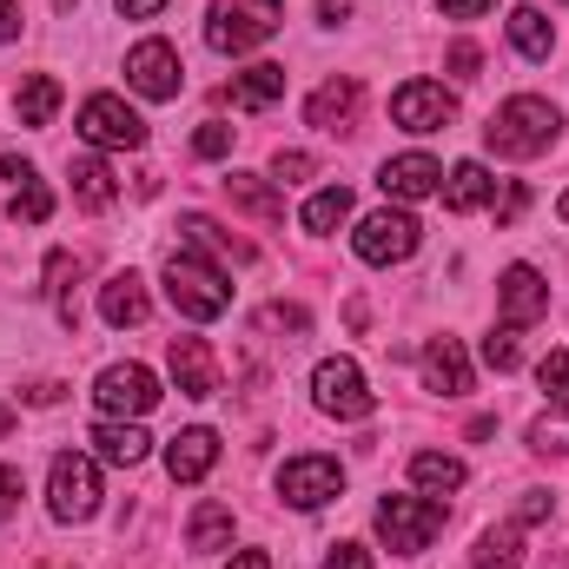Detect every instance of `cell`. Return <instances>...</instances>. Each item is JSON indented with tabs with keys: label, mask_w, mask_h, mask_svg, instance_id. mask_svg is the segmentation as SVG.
<instances>
[{
	"label": "cell",
	"mask_w": 569,
	"mask_h": 569,
	"mask_svg": "<svg viewBox=\"0 0 569 569\" xmlns=\"http://www.w3.org/2000/svg\"><path fill=\"white\" fill-rule=\"evenodd\" d=\"M47 503H53L60 523H87V517L100 510V470H93V457L60 450L53 470H47Z\"/></svg>",
	"instance_id": "5"
},
{
	"label": "cell",
	"mask_w": 569,
	"mask_h": 569,
	"mask_svg": "<svg viewBox=\"0 0 569 569\" xmlns=\"http://www.w3.org/2000/svg\"><path fill=\"white\" fill-rule=\"evenodd\" d=\"M226 100L232 107H272V100H284V67H272V60H259V67H246V73H232V87H226Z\"/></svg>",
	"instance_id": "21"
},
{
	"label": "cell",
	"mask_w": 569,
	"mask_h": 569,
	"mask_svg": "<svg viewBox=\"0 0 569 569\" xmlns=\"http://www.w3.org/2000/svg\"><path fill=\"white\" fill-rule=\"evenodd\" d=\"M437 530H443V503H437V497H385V503H378V537H385L398 557L430 550Z\"/></svg>",
	"instance_id": "4"
},
{
	"label": "cell",
	"mask_w": 569,
	"mask_h": 569,
	"mask_svg": "<svg viewBox=\"0 0 569 569\" xmlns=\"http://www.w3.org/2000/svg\"><path fill=\"white\" fill-rule=\"evenodd\" d=\"M232 569H272V557H266V550H239V557H232Z\"/></svg>",
	"instance_id": "48"
},
{
	"label": "cell",
	"mask_w": 569,
	"mask_h": 569,
	"mask_svg": "<svg viewBox=\"0 0 569 569\" xmlns=\"http://www.w3.org/2000/svg\"><path fill=\"white\" fill-rule=\"evenodd\" d=\"M497 0H437V13L443 20H477V13H490Z\"/></svg>",
	"instance_id": "41"
},
{
	"label": "cell",
	"mask_w": 569,
	"mask_h": 569,
	"mask_svg": "<svg viewBox=\"0 0 569 569\" xmlns=\"http://www.w3.org/2000/svg\"><path fill=\"white\" fill-rule=\"evenodd\" d=\"M93 450L107 457V463H120V470H133L152 457V437L140 430V418H107V425L93 430Z\"/></svg>",
	"instance_id": "19"
},
{
	"label": "cell",
	"mask_w": 569,
	"mask_h": 569,
	"mask_svg": "<svg viewBox=\"0 0 569 569\" xmlns=\"http://www.w3.org/2000/svg\"><path fill=\"white\" fill-rule=\"evenodd\" d=\"M127 87H133L140 100H179V87H186L179 47H172V40H140V47L127 53Z\"/></svg>",
	"instance_id": "8"
},
{
	"label": "cell",
	"mask_w": 569,
	"mask_h": 569,
	"mask_svg": "<svg viewBox=\"0 0 569 569\" xmlns=\"http://www.w3.org/2000/svg\"><path fill=\"white\" fill-rule=\"evenodd\" d=\"M351 107H358V80H325V87L305 100V120H311L318 133H338V127L351 120Z\"/></svg>",
	"instance_id": "22"
},
{
	"label": "cell",
	"mask_w": 569,
	"mask_h": 569,
	"mask_svg": "<svg viewBox=\"0 0 569 569\" xmlns=\"http://www.w3.org/2000/svg\"><path fill=\"white\" fill-rule=\"evenodd\" d=\"M13 503H20V470H13V463H0V523L13 517Z\"/></svg>",
	"instance_id": "42"
},
{
	"label": "cell",
	"mask_w": 569,
	"mask_h": 569,
	"mask_svg": "<svg viewBox=\"0 0 569 569\" xmlns=\"http://www.w3.org/2000/svg\"><path fill=\"white\" fill-rule=\"evenodd\" d=\"M7 430H13V411H7V405H0V437H7Z\"/></svg>",
	"instance_id": "49"
},
{
	"label": "cell",
	"mask_w": 569,
	"mask_h": 569,
	"mask_svg": "<svg viewBox=\"0 0 569 569\" xmlns=\"http://www.w3.org/2000/svg\"><path fill=\"white\" fill-rule=\"evenodd\" d=\"M20 226H47L53 219V192L40 186V179H27V186H13V206H7Z\"/></svg>",
	"instance_id": "32"
},
{
	"label": "cell",
	"mask_w": 569,
	"mask_h": 569,
	"mask_svg": "<svg viewBox=\"0 0 569 569\" xmlns=\"http://www.w3.org/2000/svg\"><path fill=\"white\" fill-rule=\"evenodd\" d=\"M113 7H120V13H127V20H152V13H159V7H166V0H113Z\"/></svg>",
	"instance_id": "45"
},
{
	"label": "cell",
	"mask_w": 569,
	"mask_h": 569,
	"mask_svg": "<svg viewBox=\"0 0 569 569\" xmlns=\"http://www.w3.org/2000/svg\"><path fill=\"white\" fill-rule=\"evenodd\" d=\"M166 298H172V311H179V318L212 325V318H226L232 284H226L219 266H206L199 252H172V259H166Z\"/></svg>",
	"instance_id": "2"
},
{
	"label": "cell",
	"mask_w": 569,
	"mask_h": 569,
	"mask_svg": "<svg viewBox=\"0 0 569 569\" xmlns=\"http://www.w3.org/2000/svg\"><path fill=\"white\" fill-rule=\"evenodd\" d=\"M80 133H87V146H107V152H133V146H146V120L127 107V100H113V93H93L87 107H80Z\"/></svg>",
	"instance_id": "11"
},
{
	"label": "cell",
	"mask_w": 569,
	"mask_h": 569,
	"mask_svg": "<svg viewBox=\"0 0 569 569\" xmlns=\"http://www.w3.org/2000/svg\"><path fill=\"white\" fill-rule=\"evenodd\" d=\"M20 33V7L13 0H0V40H13Z\"/></svg>",
	"instance_id": "46"
},
{
	"label": "cell",
	"mask_w": 569,
	"mask_h": 569,
	"mask_svg": "<svg viewBox=\"0 0 569 569\" xmlns=\"http://www.w3.org/2000/svg\"><path fill=\"white\" fill-rule=\"evenodd\" d=\"M463 457H450V450H418L411 457V483L425 490V497H450V490H463Z\"/></svg>",
	"instance_id": "23"
},
{
	"label": "cell",
	"mask_w": 569,
	"mask_h": 569,
	"mask_svg": "<svg viewBox=\"0 0 569 569\" xmlns=\"http://www.w3.org/2000/svg\"><path fill=\"white\" fill-rule=\"evenodd\" d=\"M0 179H13V186H27V179H33V166H27L20 152H0Z\"/></svg>",
	"instance_id": "44"
},
{
	"label": "cell",
	"mask_w": 569,
	"mask_h": 569,
	"mask_svg": "<svg viewBox=\"0 0 569 569\" xmlns=\"http://www.w3.org/2000/svg\"><path fill=\"white\" fill-rule=\"evenodd\" d=\"M259 325H266V331H305L311 318H305L298 305H266V311H259Z\"/></svg>",
	"instance_id": "36"
},
{
	"label": "cell",
	"mask_w": 569,
	"mask_h": 569,
	"mask_svg": "<svg viewBox=\"0 0 569 569\" xmlns=\"http://www.w3.org/2000/svg\"><path fill=\"white\" fill-rule=\"evenodd\" d=\"M166 371L186 398H219V358L206 338H172L166 345Z\"/></svg>",
	"instance_id": "13"
},
{
	"label": "cell",
	"mask_w": 569,
	"mask_h": 569,
	"mask_svg": "<svg viewBox=\"0 0 569 569\" xmlns=\"http://www.w3.org/2000/svg\"><path fill=\"white\" fill-rule=\"evenodd\" d=\"M517 563H523V523H503V530L477 537V569H517Z\"/></svg>",
	"instance_id": "30"
},
{
	"label": "cell",
	"mask_w": 569,
	"mask_h": 569,
	"mask_svg": "<svg viewBox=\"0 0 569 569\" xmlns=\"http://www.w3.org/2000/svg\"><path fill=\"white\" fill-rule=\"evenodd\" d=\"M345 13H351V0H318V20H331V27H338Z\"/></svg>",
	"instance_id": "47"
},
{
	"label": "cell",
	"mask_w": 569,
	"mask_h": 569,
	"mask_svg": "<svg viewBox=\"0 0 569 569\" xmlns=\"http://www.w3.org/2000/svg\"><path fill=\"white\" fill-rule=\"evenodd\" d=\"M279 27H284L279 0H212L206 40H212V53H252V47H266Z\"/></svg>",
	"instance_id": "3"
},
{
	"label": "cell",
	"mask_w": 569,
	"mask_h": 569,
	"mask_svg": "<svg viewBox=\"0 0 569 569\" xmlns=\"http://www.w3.org/2000/svg\"><path fill=\"white\" fill-rule=\"evenodd\" d=\"M186 543H192L199 557L226 550V543H232V503H199V510H192V523H186Z\"/></svg>",
	"instance_id": "27"
},
{
	"label": "cell",
	"mask_w": 569,
	"mask_h": 569,
	"mask_svg": "<svg viewBox=\"0 0 569 569\" xmlns=\"http://www.w3.org/2000/svg\"><path fill=\"white\" fill-rule=\"evenodd\" d=\"M537 385L550 391V405H563L569 411V351H550V358L537 365Z\"/></svg>",
	"instance_id": "34"
},
{
	"label": "cell",
	"mask_w": 569,
	"mask_h": 569,
	"mask_svg": "<svg viewBox=\"0 0 569 569\" xmlns=\"http://www.w3.org/2000/svg\"><path fill=\"white\" fill-rule=\"evenodd\" d=\"M378 186H385V199H430V192H443V166L430 152H398V159H385Z\"/></svg>",
	"instance_id": "14"
},
{
	"label": "cell",
	"mask_w": 569,
	"mask_h": 569,
	"mask_svg": "<svg viewBox=\"0 0 569 569\" xmlns=\"http://www.w3.org/2000/svg\"><path fill=\"white\" fill-rule=\"evenodd\" d=\"M563 133V113L550 107V100H537V93H517V100H503L497 113H490V127H483V140L497 146L503 159H537V152H550Z\"/></svg>",
	"instance_id": "1"
},
{
	"label": "cell",
	"mask_w": 569,
	"mask_h": 569,
	"mask_svg": "<svg viewBox=\"0 0 569 569\" xmlns=\"http://www.w3.org/2000/svg\"><path fill=\"white\" fill-rule=\"evenodd\" d=\"M226 192H232V206H239V212H252V219H284V199L259 179V172H232V179H226Z\"/></svg>",
	"instance_id": "28"
},
{
	"label": "cell",
	"mask_w": 569,
	"mask_h": 569,
	"mask_svg": "<svg viewBox=\"0 0 569 569\" xmlns=\"http://www.w3.org/2000/svg\"><path fill=\"white\" fill-rule=\"evenodd\" d=\"M325 569H371V550H365V543H338V550L325 557Z\"/></svg>",
	"instance_id": "38"
},
{
	"label": "cell",
	"mask_w": 569,
	"mask_h": 569,
	"mask_svg": "<svg viewBox=\"0 0 569 569\" xmlns=\"http://www.w3.org/2000/svg\"><path fill=\"white\" fill-rule=\"evenodd\" d=\"M358 259L365 266H405L418 246H425V226L411 219V212H398V206H385V212H371L365 226H358Z\"/></svg>",
	"instance_id": "7"
},
{
	"label": "cell",
	"mask_w": 569,
	"mask_h": 569,
	"mask_svg": "<svg viewBox=\"0 0 569 569\" xmlns=\"http://www.w3.org/2000/svg\"><path fill=\"white\" fill-rule=\"evenodd\" d=\"M212 463H219V430L192 425V430H179V437L166 443V470H172V483H199Z\"/></svg>",
	"instance_id": "16"
},
{
	"label": "cell",
	"mask_w": 569,
	"mask_h": 569,
	"mask_svg": "<svg viewBox=\"0 0 569 569\" xmlns=\"http://www.w3.org/2000/svg\"><path fill=\"white\" fill-rule=\"evenodd\" d=\"M450 113H457V100H450L437 80H405V87L391 93V120H398L405 133H443Z\"/></svg>",
	"instance_id": "12"
},
{
	"label": "cell",
	"mask_w": 569,
	"mask_h": 569,
	"mask_svg": "<svg viewBox=\"0 0 569 569\" xmlns=\"http://www.w3.org/2000/svg\"><path fill=\"white\" fill-rule=\"evenodd\" d=\"M497 305H503V325H530V318L550 311V284H543L537 266H510L497 279Z\"/></svg>",
	"instance_id": "15"
},
{
	"label": "cell",
	"mask_w": 569,
	"mask_h": 569,
	"mask_svg": "<svg viewBox=\"0 0 569 569\" xmlns=\"http://www.w3.org/2000/svg\"><path fill=\"white\" fill-rule=\"evenodd\" d=\"M510 47H517L523 60H550V47H557L550 13H543V7H517V13H510Z\"/></svg>",
	"instance_id": "26"
},
{
	"label": "cell",
	"mask_w": 569,
	"mask_h": 569,
	"mask_svg": "<svg viewBox=\"0 0 569 569\" xmlns=\"http://www.w3.org/2000/svg\"><path fill=\"white\" fill-rule=\"evenodd\" d=\"M483 365H490V371H517V365H523L517 325H503V331H490V338H483Z\"/></svg>",
	"instance_id": "33"
},
{
	"label": "cell",
	"mask_w": 569,
	"mask_h": 569,
	"mask_svg": "<svg viewBox=\"0 0 569 569\" xmlns=\"http://www.w3.org/2000/svg\"><path fill=\"white\" fill-rule=\"evenodd\" d=\"M67 179H73V199H80L87 212H107V206L120 199V186H113V166H107V159H73V166H67Z\"/></svg>",
	"instance_id": "25"
},
{
	"label": "cell",
	"mask_w": 569,
	"mask_h": 569,
	"mask_svg": "<svg viewBox=\"0 0 569 569\" xmlns=\"http://www.w3.org/2000/svg\"><path fill=\"white\" fill-rule=\"evenodd\" d=\"M192 152H199V159H226V152H232V127H226V120H206V127L192 133Z\"/></svg>",
	"instance_id": "35"
},
{
	"label": "cell",
	"mask_w": 569,
	"mask_h": 569,
	"mask_svg": "<svg viewBox=\"0 0 569 569\" xmlns=\"http://www.w3.org/2000/svg\"><path fill=\"white\" fill-rule=\"evenodd\" d=\"M425 391H437V398H463L470 391V358H463L457 338H437L425 351Z\"/></svg>",
	"instance_id": "17"
},
{
	"label": "cell",
	"mask_w": 569,
	"mask_h": 569,
	"mask_svg": "<svg viewBox=\"0 0 569 569\" xmlns=\"http://www.w3.org/2000/svg\"><path fill=\"white\" fill-rule=\"evenodd\" d=\"M550 517V490H523V503H517V523H543Z\"/></svg>",
	"instance_id": "40"
},
{
	"label": "cell",
	"mask_w": 569,
	"mask_h": 569,
	"mask_svg": "<svg viewBox=\"0 0 569 569\" xmlns=\"http://www.w3.org/2000/svg\"><path fill=\"white\" fill-rule=\"evenodd\" d=\"M477 67H483V53H477L470 40H457V47H450V73H457V80H477Z\"/></svg>",
	"instance_id": "37"
},
{
	"label": "cell",
	"mask_w": 569,
	"mask_h": 569,
	"mask_svg": "<svg viewBox=\"0 0 569 569\" xmlns=\"http://www.w3.org/2000/svg\"><path fill=\"white\" fill-rule=\"evenodd\" d=\"M557 212H563V226H569V192H563V206H557Z\"/></svg>",
	"instance_id": "50"
},
{
	"label": "cell",
	"mask_w": 569,
	"mask_h": 569,
	"mask_svg": "<svg viewBox=\"0 0 569 569\" xmlns=\"http://www.w3.org/2000/svg\"><path fill=\"white\" fill-rule=\"evenodd\" d=\"M73 279H80V259L53 252L47 259V284H53V305H60V325H80V305H73Z\"/></svg>",
	"instance_id": "31"
},
{
	"label": "cell",
	"mask_w": 569,
	"mask_h": 569,
	"mask_svg": "<svg viewBox=\"0 0 569 569\" xmlns=\"http://www.w3.org/2000/svg\"><path fill=\"white\" fill-rule=\"evenodd\" d=\"M311 398H318V411L338 418V425H358V418L378 411V398L365 391V371H358L351 358H325V365L311 371Z\"/></svg>",
	"instance_id": "6"
},
{
	"label": "cell",
	"mask_w": 569,
	"mask_h": 569,
	"mask_svg": "<svg viewBox=\"0 0 569 569\" xmlns=\"http://www.w3.org/2000/svg\"><path fill=\"white\" fill-rule=\"evenodd\" d=\"M272 172H279L284 186H291V179H305V172H311V152H279V159H272Z\"/></svg>",
	"instance_id": "43"
},
{
	"label": "cell",
	"mask_w": 569,
	"mask_h": 569,
	"mask_svg": "<svg viewBox=\"0 0 569 569\" xmlns=\"http://www.w3.org/2000/svg\"><path fill=\"white\" fill-rule=\"evenodd\" d=\"M93 405H100L107 418H146V411L159 405V378H152L146 365H107L100 385H93Z\"/></svg>",
	"instance_id": "10"
},
{
	"label": "cell",
	"mask_w": 569,
	"mask_h": 569,
	"mask_svg": "<svg viewBox=\"0 0 569 569\" xmlns=\"http://www.w3.org/2000/svg\"><path fill=\"white\" fill-rule=\"evenodd\" d=\"M530 443H537V450H563L569 457V425H550V418H543V425L530 430Z\"/></svg>",
	"instance_id": "39"
},
{
	"label": "cell",
	"mask_w": 569,
	"mask_h": 569,
	"mask_svg": "<svg viewBox=\"0 0 569 569\" xmlns=\"http://www.w3.org/2000/svg\"><path fill=\"white\" fill-rule=\"evenodd\" d=\"M490 192H497V179L483 172V159H457L443 172V206L450 212H477V206H490Z\"/></svg>",
	"instance_id": "20"
},
{
	"label": "cell",
	"mask_w": 569,
	"mask_h": 569,
	"mask_svg": "<svg viewBox=\"0 0 569 569\" xmlns=\"http://www.w3.org/2000/svg\"><path fill=\"white\" fill-rule=\"evenodd\" d=\"M345 219H351V192H345V186L311 192V199H305V212H298V226H305V232H338Z\"/></svg>",
	"instance_id": "29"
},
{
	"label": "cell",
	"mask_w": 569,
	"mask_h": 569,
	"mask_svg": "<svg viewBox=\"0 0 569 569\" xmlns=\"http://www.w3.org/2000/svg\"><path fill=\"white\" fill-rule=\"evenodd\" d=\"M345 490V463L338 457H291L279 470V497L291 510H325Z\"/></svg>",
	"instance_id": "9"
},
{
	"label": "cell",
	"mask_w": 569,
	"mask_h": 569,
	"mask_svg": "<svg viewBox=\"0 0 569 569\" xmlns=\"http://www.w3.org/2000/svg\"><path fill=\"white\" fill-rule=\"evenodd\" d=\"M146 279L140 272H113V279L100 284V318L113 325V331H127V325H146Z\"/></svg>",
	"instance_id": "18"
},
{
	"label": "cell",
	"mask_w": 569,
	"mask_h": 569,
	"mask_svg": "<svg viewBox=\"0 0 569 569\" xmlns=\"http://www.w3.org/2000/svg\"><path fill=\"white\" fill-rule=\"evenodd\" d=\"M13 113H20V127H53V113H60V80H53V73H27L20 93H13Z\"/></svg>",
	"instance_id": "24"
}]
</instances>
